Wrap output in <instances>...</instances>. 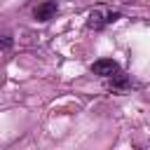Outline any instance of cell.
<instances>
[{
    "label": "cell",
    "instance_id": "3957f363",
    "mask_svg": "<svg viewBox=\"0 0 150 150\" xmlns=\"http://www.w3.org/2000/svg\"><path fill=\"white\" fill-rule=\"evenodd\" d=\"M56 12H59L56 0H45V2H40V5L33 9V16H35L38 21H49V19H54Z\"/></svg>",
    "mask_w": 150,
    "mask_h": 150
},
{
    "label": "cell",
    "instance_id": "6da1fadb",
    "mask_svg": "<svg viewBox=\"0 0 150 150\" xmlns=\"http://www.w3.org/2000/svg\"><path fill=\"white\" fill-rule=\"evenodd\" d=\"M117 19H120V12H112V9H105V7H94L87 14V28L101 30V28H105L108 23H112Z\"/></svg>",
    "mask_w": 150,
    "mask_h": 150
},
{
    "label": "cell",
    "instance_id": "277c9868",
    "mask_svg": "<svg viewBox=\"0 0 150 150\" xmlns=\"http://www.w3.org/2000/svg\"><path fill=\"white\" fill-rule=\"evenodd\" d=\"M110 82H108V89L110 91H124V89H129L131 87V80L127 77V75H122V73H115L112 77H108Z\"/></svg>",
    "mask_w": 150,
    "mask_h": 150
},
{
    "label": "cell",
    "instance_id": "5b68a950",
    "mask_svg": "<svg viewBox=\"0 0 150 150\" xmlns=\"http://www.w3.org/2000/svg\"><path fill=\"white\" fill-rule=\"evenodd\" d=\"M12 45H14V42H12L9 35H0V54L7 52V49H12Z\"/></svg>",
    "mask_w": 150,
    "mask_h": 150
},
{
    "label": "cell",
    "instance_id": "7a4b0ae2",
    "mask_svg": "<svg viewBox=\"0 0 150 150\" xmlns=\"http://www.w3.org/2000/svg\"><path fill=\"white\" fill-rule=\"evenodd\" d=\"M94 75H98V77H112L115 73H120V63L117 61H112V59H98V61H94L91 63V68H89Z\"/></svg>",
    "mask_w": 150,
    "mask_h": 150
}]
</instances>
